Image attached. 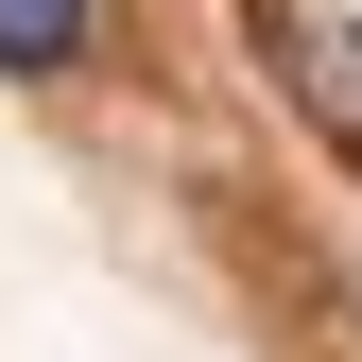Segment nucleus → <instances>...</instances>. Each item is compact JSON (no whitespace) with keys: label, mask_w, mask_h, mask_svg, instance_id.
I'll return each instance as SVG.
<instances>
[{"label":"nucleus","mask_w":362,"mask_h":362,"mask_svg":"<svg viewBox=\"0 0 362 362\" xmlns=\"http://www.w3.org/2000/svg\"><path fill=\"white\" fill-rule=\"evenodd\" d=\"M276 52H293V104H310V121H328V139H345V156H362V18H293V35H276Z\"/></svg>","instance_id":"1"},{"label":"nucleus","mask_w":362,"mask_h":362,"mask_svg":"<svg viewBox=\"0 0 362 362\" xmlns=\"http://www.w3.org/2000/svg\"><path fill=\"white\" fill-rule=\"evenodd\" d=\"M86 35H104V0H0V69H18V86L86 69Z\"/></svg>","instance_id":"2"}]
</instances>
